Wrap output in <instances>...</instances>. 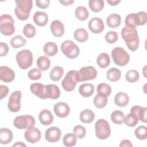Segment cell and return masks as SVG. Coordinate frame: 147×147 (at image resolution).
I'll use <instances>...</instances> for the list:
<instances>
[{
  "mask_svg": "<svg viewBox=\"0 0 147 147\" xmlns=\"http://www.w3.org/2000/svg\"><path fill=\"white\" fill-rule=\"evenodd\" d=\"M125 118L123 112L119 110L114 111L111 115V119L113 123L117 125H121L123 122Z\"/></svg>",
  "mask_w": 147,
  "mask_h": 147,
  "instance_id": "f35d334b",
  "label": "cell"
},
{
  "mask_svg": "<svg viewBox=\"0 0 147 147\" xmlns=\"http://www.w3.org/2000/svg\"><path fill=\"white\" fill-rule=\"evenodd\" d=\"M134 133L138 139L144 140L147 137V128L145 126H140L135 130Z\"/></svg>",
  "mask_w": 147,
  "mask_h": 147,
  "instance_id": "f6af8a7d",
  "label": "cell"
},
{
  "mask_svg": "<svg viewBox=\"0 0 147 147\" xmlns=\"http://www.w3.org/2000/svg\"><path fill=\"white\" fill-rule=\"evenodd\" d=\"M121 36L127 48L131 51H136L139 46V37L136 28L131 29L125 26L121 30Z\"/></svg>",
  "mask_w": 147,
  "mask_h": 147,
  "instance_id": "6da1fadb",
  "label": "cell"
},
{
  "mask_svg": "<svg viewBox=\"0 0 147 147\" xmlns=\"http://www.w3.org/2000/svg\"><path fill=\"white\" fill-rule=\"evenodd\" d=\"M75 39L79 42L86 41L88 38V34L86 29L83 28H78L76 29L74 33Z\"/></svg>",
  "mask_w": 147,
  "mask_h": 147,
  "instance_id": "f1b7e54d",
  "label": "cell"
},
{
  "mask_svg": "<svg viewBox=\"0 0 147 147\" xmlns=\"http://www.w3.org/2000/svg\"><path fill=\"white\" fill-rule=\"evenodd\" d=\"M60 3H61L64 6H68L71 5L72 3L74 2V1L72 0H64V1H59Z\"/></svg>",
  "mask_w": 147,
  "mask_h": 147,
  "instance_id": "11a10c76",
  "label": "cell"
},
{
  "mask_svg": "<svg viewBox=\"0 0 147 147\" xmlns=\"http://www.w3.org/2000/svg\"><path fill=\"white\" fill-rule=\"evenodd\" d=\"M129 101V97L123 92H118L114 97V103L119 107L126 106Z\"/></svg>",
  "mask_w": 147,
  "mask_h": 147,
  "instance_id": "cb8c5ba5",
  "label": "cell"
},
{
  "mask_svg": "<svg viewBox=\"0 0 147 147\" xmlns=\"http://www.w3.org/2000/svg\"><path fill=\"white\" fill-rule=\"evenodd\" d=\"M50 28L51 32L56 37H60L64 33L65 29L64 25L63 23L59 20H55L52 21Z\"/></svg>",
  "mask_w": 147,
  "mask_h": 147,
  "instance_id": "d6986e66",
  "label": "cell"
},
{
  "mask_svg": "<svg viewBox=\"0 0 147 147\" xmlns=\"http://www.w3.org/2000/svg\"><path fill=\"white\" fill-rule=\"evenodd\" d=\"M97 92L98 95L107 98L111 92V88L108 84L100 83L97 86Z\"/></svg>",
  "mask_w": 147,
  "mask_h": 147,
  "instance_id": "836d02e7",
  "label": "cell"
},
{
  "mask_svg": "<svg viewBox=\"0 0 147 147\" xmlns=\"http://www.w3.org/2000/svg\"><path fill=\"white\" fill-rule=\"evenodd\" d=\"M32 92L38 98L45 99L46 97V86L41 83H35L31 84L30 87Z\"/></svg>",
  "mask_w": 147,
  "mask_h": 147,
  "instance_id": "e0dca14e",
  "label": "cell"
},
{
  "mask_svg": "<svg viewBox=\"0 0 147 147\" xmlns=\"http://www.w3.org/2000/svg\"><path fill=\"white\" fill-rule=\"evenodd\" d=\"M33 21L38 26H45L48 21V17L47 13L43 11H37L33 15Z\"/></svg>",
  "mask_w": 147,
  "mask_h": 147,
  "instance_id": "7402d4cb",
  "label": "cell"
},
{
  "mask_svg": "<svg viewBox=\"0 0 147 147\" xmlns=\"http://www.w3.org/2000/svg\"><path fill=\"white\" fill-rule=\"evenodd\" d=\"M14 21L9 14H2L0 17L1 32L5 36L12 35L15 32Z\"/></svg>",
  "mask_w": 147,
  "mask_h": 147,
  "instance_id": "3957f363",
  "label": "cell"
},
{
  "mask_svg": "<svg viewBox=\"0 0 147 147\" xmlns=\"http://www.w3.org/2000/svg\"><path fill=\"white\" fill-rule=\"evenodd\" d=\"M13 137L12 131L7 128H1L0 130V142L2 144H9Z\"/></svg>",
  "mask_w": 147,
  "mask_h": 147,
  "instance_id": "603a6c76",
  "label": "cell"
},
{
  "mask_svg": "<svg viewBox=\"0 0 147 147\" xmlns=\"http://www.w3.org/2000/svg\"><path fill=\"white\" fill-rule=\"evenodd\" d=\"M53 110L55 114L60 118H64L67 117L70 112L69 106L64 102H58L55 105Z\"/></svg>",
  "mask_w": 147,
  "mask_h": 147,
  "instance_id": "9a60e30c",
  "label": "cell"
},
{
  "mask_svg": "<svg viewBox=\"0 0 147 147\" xmlns=\"http://www.w3.org/2000/svg\"><path fill=\"white\" fill-rule=\"evenodd\" d=\"M118 34L114 31H109L105 35V40L109 44H113L118 40Z\"/></svg>",
  "mask_w": 147,
  "mask_h": 147,
  "instance_id": "681fc988",
  "label": "cell"
},
{
  "mask_svg": "<svg viewBox=\"0 0 147 147\" xmlns=\"http://www.w3.org/2000/svg\"><path fill=\"white\" fill-rule=\"evenodd\" d=\"M37 65L40 70L44 71L48 69L49 68L51 65V61L47 56H41L37 59Z\"/></svg>",
  "mask_w": 147,
  "mask_h": 147,
  "instance_id": "d6a6232c",
  "label": "cell"
},
{
  "mask_svg": "<svg viewBox=\"0 0 147 147\" xmlns=\"http://www.w3.org/2000/svg\"><path fill=\"white\" fill-rule=\"evenodd\" d=\"M36 6L41 9H46L48 7L50 1L49 0H41V1H38L36 0L35 1Z\"/></svg>",
  "mask_w": 147,
  "mask_h": 147,
  "instance_id": "816d5d0a",
  "label": "cell"
},
{
  "mask_svg": "<svg viewBox=\"0 0 147 147\" xmlns=\"http://www.w3.org/2000/svg\"><path fill=\"white\" fill-rule=\"evenodd\" d=\"M60 95L59 87L55 84H50L46 85V97L52 99H57Z\"/></svg>",
  "mask_w": 147,
  "mask_h": 147,
  "instance_id": "44dd1931",
  "label": "cell"
},
{
  "mask_svg": "<svg viewBox=\"0 0 147 147\" xmlns=\"http://www.w3.org/2000/svg\"><path fill=\"white\" fill-rule=\"evenodd\" d=\"M146 107L136 105L131 107L130 113L136 116L139 120L144 123L146 122Z\"/></svg>",
  "mask_w": 147,
  "mask_h": 147,
  "instance_id": "ac0fdd59",
  "label": "cell"
},
{
  "mask_svg": "<svg viewBox=\"0 0 147 147\" xmlns=\"http://www.w3.org/2000/svg\"><path fill=\"white\" fill-rule=\"evenodd\" d=\"M77 72L76 70H71L66 74L61 82V85L64 90L72 91L75 89L78 82L76 78Z\"/></svg>",
  "mask_w": 147,
  "mask_h": 147,
  "instance_id": "30bf717a",
  "label": "cell"
},
{
  "mask_svg": "<svg viewBox=\"0 0 147 147\" xmlns=\"http://www.w3.org/2000/svg\"><path fill=\"white\" fill-rule=\"evenodd\" d=\"M28 76L30 79L33 80H38L41 78V72L40 69L34 68L30 69L28 72Z\"/></svg>",
  "mask_w": 147,
  "mask_h": 147,
  "instance_id": "c3c4849f",
  "label": "cell"
},
{
  "mask_svg": "<svg viewBox=\"0 0 147 147\" xmlns=\"http://www.w3.org/2000/svg\"><path fill=\"white\" fill-rule=\"evenodd\" d=\"M15 78L14 72L7 66H1L0 67V79L5 83H10Z\"/></svg>",
  "mask_w": 147,
  "mask_h": 147,
  "instance_id": "2e32d148",
  "label": "cell"
},
{
  "mask_svg": "<svg viewBox=\"0 0 147 147\" xmlns=\"http://www.w3.org/2000/svg\"><path fill=\"white\" fill-rule=\"evenodd\" d=\"M94 104L95 106L98 109H102L105 107L107 103V98L103 97L98 94L96 95L94 99Z\"/></svg>",
  "mask_w": 147,
  "mask_h": 147,
  "instance_id": "ab89813d",
  "label": "cell"
},
{
  "mask_svg": "<svg viewBox=\"0 0 147 147\" xmlns=\"http://www.w3.org/2000/svg\"><path fill=\"white\" fill-rule=\"evenodd\" d=\"M88 26L91 32L97 34L101 33L105 28L103 20L98 17H94L90 20Z\"/></svg>",
  "mask_w": 147,
  "mask_h": 147,
  "instance_id": "5bb4252c",
  "label": "cell"
},
{
  "mask_svg": "<svg viewBox=\"0 0 147 147\" xmlns=\"http://www.w3.org/2000/svg\"><path fill=\"white\" fill-rule=\"evenodd\" d=\"M88 5L92 11L99 12L104 7V1L103 0H90Z\"/></svg>",
  "mask_w": 147,
  "mask_h": 147,
  "instance_id": "8d00e7d4",
  "label": "cell"
},
{
  "mask_svg": "<svg viewBox=\"0 0 147 147\" xmlns=\"http://www.w3.org/2000/svg\"><path fill=\"white\" fill-rule=\"evenodd\" d=\"M43 51L46 55L52 57L57 53L58 47L56 43L53 42H48L45 44Z\"/></svg>",
  "mask_w": 147,
  "mask_h": 147,
  "instance_id": "83f0119b",
  "label": "cell"
},
{
  "mask_svg": "<svg viewBox=\"0 0 147 147\" xmlns=\"http://www.w3.org/2000/svg\"><path fill=\"white\" fill-rule=\"evenodd\" d=\"M97 76V71L92 66L82 67L77 72L76 78L78 82H85L94 79Z\"/></svg>",
  "mask_w": 147,
  "mask_h": 147,
  "instance_id": "9c48e42d",
  "label": "cell"
},
{
  "mask_svg": "<svg viewBox=\"0 0 147 147\" xmlns=\"http://www.w3.org/2000/svg\"><path fill=\"white\" fill-rule=\"evenodd\" d=\"M61 49L63 53L71 59L76 58L80 52L79 47L71 40L63 41L61 45Z\"/></svg>",
  "mask_w": 147,
  "mask_h": 147,
  "instance_id": "52a82bcc",
  "label": "cell"
},
{
  "mask_svg": "<svg viewBox=\"0 0 147 147\" xmlns=\"http://www.w3.org/2000/svg\"><path fill=\"white\" fill-rule=\"evenodd\" d=\"M26 146V145L25 144H24V143H22V142H16L15 144H14L13 145V147L14 146Z\"/></svg>",
  "mask_w": 147,
  "mask_h": 147,
  "instance_id": "6f0895ef",
  "label": "cell"
},
{
  "mask_svg": "<svg viewBox=\"0 0 147 147\" xmlns=\"http://www.w3.org/2000/svg\"><path fill=\"white\" fill-rule=\"evenodd\" d=\"M96 63L100 68H105L107 67L110 63V59L107 53H102L99 54L96 59Z\"/></svg>",
  "mask_w": 147,
  "mask_h": 147,
  "instance_id": "f546056e",
  "label": "cell"
},
{
  "mask_svg": "<svg viewBox=\"0 0 147 147\" xmlns=\"http://www.w3.org/2000/svg\"><path fill=\"white\" fill-rule=\"evenodd\" d=\"M36 30L33 25L30 24H27L23 28V33L27 38H32L36 34Z\"/></svg>",
  "mask_w": 147,
  "mask_h": 147,
  "instance_id": "7bdbcfd3",
  "label": "cell"
},
{
  "mask_svg": "<svg viewBox=\"0 0 147 147\" xmlns=\"http://www.w3.org/2000/svg\"><path fill=\"white\" fill-rule=\"evenodd\" d=\"M80 94L85 98L89 97L94 92V86L91 83H84L79 88Z\"/></svg>",
  "mask_w": 147,
  "mask_h": 147,
  "instance_id": "d4e9b609",
  "label": "cell"
},
{
  "mask_svg": "<svg viewBox=\"0 0 147 147\" xmlns=\"http://www.w3.org/2000/svg\"><path fill=\"white\" fill-rule=\"evenodd\" d=\"M106 76L110 82H117L121 76V72L117 68L113 67L107 71Z\"/></svg>",
  "mask_w": 147,
  "mask_h": 147,
  "instance_id": "1f68e13d",
  "label": "cell"
},
{
  "mask_svg": "<svg viewBox=\"0 0 147 147\" xmlns=\"http://www.w3.org/2000/svg\"><path fill=\"white\" fill-rule=\"evenodd\" d=\"M17 6L14 9L16 17L20 20H26L30 16V12L33 7L32 0H16Z\"/></svg>",
  "mask_w": 147,
  "mask_h": 147,
  "instance_id": "7a4b0ae2",
  "label": "cell"
},
{
  "mask_svg": "<svg viewBox=\"0 0 147 147\" xmlns=\"http://www.w3.org/2000/svg\"><path fill=\"white\" fill-rule=\"evenodd\" d=\"M9 92V88L6 86L1 85L0 86V99H2L6 97Z\"/></svg>",
  "mask_w": 147,
  "mask_h": 147,
  "instance_id": "f5cc1de1",
  "label": "cell"
},
{
  "mask_svg": "<svg viewBox=\"0 0 147 147\" xmlns=\"http://www.w3.org/2000/svg\"><path fill=\"white\" fill-rule=\"evenodd\" d=\"M139 119L138 118L133 114H128L126 117H125L123 122L129 127L135 126L138 122Z\"/></svg>",
  "mask_w": 147,
  "mask_h": 147,
  "instance_id": "ee69618b",
  "label": "cell"
},
{
  "mask_svg": "<svg viewBox=\"0 0 147 147\" xmlns=\"http://www.w3.org/2000/svg\"><path fill=\"white\" fill-rule=\"evenodd\" d=\"M125 24L126 27L134 29L137 26L135 21V13H130L128 14L125 18Z\"/></svg>",
  "mask_w": 147,
  "mask_h": 147,
  "instance_id": "bcb514c9",
  "label": "cell"
},
{
  "mask_svg": "<svg viewBox=\"0 0 147 147\" xmlns=\"http://www.w3.org/2000/svg\"><path fill=\"white\" fill-rule=\"evenodd\" d=\"M75 16L80 21H85L89 16V12L85 7L78 6L75 9Z\"/></svg>",
  "mask_w": 147,
  "mask_h": 147,
  "instance_id": "d590c367",
  "label": "cell"
},
{
  "mask_svg": "<svg viewBox=\"0 0 147 147\" xmlns=\"http://www.w3.org/2000/svg\"><path fill=\"white\" fill-rule=\"evenodd\" d=\"M125 78L128 82L134 83L139 79L140 75L137 71L135 69H131L126 72Z\"/></svg>",
  "mask_w": 147,
  "mask_h": 147,
  "instance_id": "b9f144b4",
  "label": "cell"
},
{
  "mask_svg": "<svg viewBox=\"0 0 147 147\" xmlns=\"http://www.w3.org/2000/svg\"><path fill=\"white\" fill-rule=\"evenodd\" d=\"M26 39L21 35H17L10 40V45L14 48H19L25 45Z\"/></svg>",
  "mask_w": 147,
  "mask_h": 147,
  "instance_id": "e575fe53",
  "label": "cell"
},
{
  "mask_svg": "<svg viewBox=\"0 0 147 147\" xmlns=\"http://www.w3.org/2000/svg\"><path fill=\"white\" fill-rule=\"evenodd\" d=\"M95 135L100 140H105L109 137L111 130L109 122L104 119H98L95 123Z\"/></svg>",
  "mask_w": 147,
  "mask_h": 147,
  "instance_id": "5b68a950",
  "label": "cell"
},
{
  "mask_svg": "<svg viewBox=\"0 0 147 147\" xmlns=\"http://www.w3.org/2000/svg\"><path fill=\"white\" fill-rule=\"evenodd\" d=\"M120 147H132L133 145L131 142L130 141L128 140H123L121 141L120 144H119Z\"/></svg>",
  "mask_w": 147,
  "mask_h": 147,
  "instance_id": "db71d44e",
  "label": "cell"
},
{
  "mask_svg": "<svg viewBox=\"0 0 147 147\" xmlns=\"http://www.w3.org/2000/svg\"><path fill=\"white\" fill-rule=\"evenodd\" d=\"M107 3L111 6H115L117 5L119 3L121 2L120 0H107Z\"/></svg>",
  "mask_w": 147,
  "mask_h": 147,
  "instance_id": "9f6ffc18",
  "label": "cell"
},
{
  "mask_svg": "<svg viewBox=\"0 0 147 147\" xmlns=\"http://www.w3.org/2000/svg\"><path fill=\"white\" fill-rule=\"evenodd\" d=\"M111 56L115 64L119 66L126 65L129 61L130 56L121 47H116L111 52Z\"/></svg>",
  "mask_w": 147,
  "mask_h": 147,
  "instance_id": "8992f818",
  "label": "cell"
},
{
  "mask_svg": "<svg viewBox=\"0 0 147 147\" xmlns=\"http://www.w3.org/2000/svg\"><path fill=\"white\" fill-rule=\"evenodd\" d=\"M106 23L109 27L115 28L118 27L121 23V16L117 13H113L109 15L106 19Z\"/></svg>",
  "mask_w": 147,
  "mask_h": 147,
  "instance_id": "484cf974",
  "label": "cell"
},
{
  "mask_svg": "<svg viewBox=\"0 0 147 147\" xmlns=\"http://www.w3.org/2000/svg\"><path fill=\"white\" fill-rule=\"evenodd\" d=\"M146 21L147 15L145 11H141L135 13V21L137 26L145 25L146 23Z\"/></svg>",
  "mask_w": 147,
  "mask_h": 147,
  "instance_id": "60d3db41",
  "label": "cell"
},
{
  "mask_svg": "<svg viewBox=\"0 0 147 147\" xmlns=\"http://www.w3.org/2000/svg\"><path fill=\"white\" fill-rule=\"evenodd\" d=\"M61 132L60 129L55 126L48 128L45 133V138L49 142H56L61 137Z\"/></svg>",
  "mask_w": 147,
  "mask_h": 147,
  "instance_id": "4fadbf2b",
  "label": "cell"
},
{
  "mask_svg": "<svg viewBox=\"0 0 147 147\" xmlns=\"http://www.w3.org/2000/svg\"><path fill=\"white\" fill-rule=\"evenodd\" d=\"M95 114L94 112L89 109H85L82 111L79 115L80 120L85 123L92 122L94 119Z\"/></svg>",
  "mask_w": 147,
  "mask_h": 147,
  "instance_id": "4316f807",
  "label": "cell"
},
{
  "mask_svg": "<svg viewBox=\"0 0 147 147\" xmlns=\"http://www.w3.org/2000/svg\"><path fill=\"white\" fill-rule=\"evenodd\" d=\"M22 93L17 90L11 93L9 98L7 107L11 112H17L21 109V98Z\"/></svg>",
  "mask_w": 147,
  "mask_h": 147,
  "instance_id": "8fae6325",
  "label": "cell"
},
{
  "mask_svg": "<svg viewBox=\"0 0 147 147\" xmlns=\"http://www.w3.org/2000/svg\"><path fill=\"white\" fill-rule=\"evenodd\" d=\"M16 61L18 66L22 69L29 68L33 63V55L29 49H23L16 55Z\"/></svg>",
  "mask_w": 147,
  "mask_h": 147,
  "instance_id": "277c9868",
  "label": "cell"
},
{
  "mask_svg": "<svg viewBox=\"0 0 147 147\" xmlns=\"http://www.w3.org/2000/svg\"><path fill=\"white\" fill-rule=\"evenodd\" d=\"M73 131L74 133L76 136V137L79 139L84 138L86 133L85 127L80 125H76L73 129Z\"/></svg>",
  "mask_w": 147,
  "mask_h": 147,
  "instance_id": "7dc6e473",
  "label": "cell"
},
{
  "mask_svg": "<svg viewBox=\"0 0 147 147\" xmlns=\"http://www.w3.org/2000/svg\"><path fill=\"white\" fill-rule=\"evenodd\" d=\"M77 141V137L74 133L65 134L63 139V142L65 146H73L75 145Z\"/></svg>",
  "mask_w": 147,
  "mask_h": 147,
  "instance_id": "74e56055",
  "label": "cell"
},
{
  "mask_svg": "<svg viewBox=\"0 0 147 147\" xmlns=\"http://www.w3.org/2000/svg\"><path fill=\"white\" fill-rule=\"evenodd\" d=\"M63 69L60 66L53 67L49 73V78L53 81H59L63 75Z\"/></svg>",
  "mask_w": 147,
  "mask_h": 147,
  "instance_id": "4dcf8cb0",
  "label": "cell"
},
{
  "mask_svg": "<svg viewBox=\"0 0 147 147\" xmlns=\"http://www.w3.org/2000/svg\"><path fill=\"white\" fill-rule=\"evenodd\" d=\"M13 124L18 129H29L34 127L35 120L33 117L30 115H20L16 117L13 121Z\"/></svg>",
  "mask_w": 147,
  "mask_h": 147,
  "instance_id": "ba28073f",
  "label": "cell"
},
{
  "mask_svg": "<svg viewBox=\"0 0 147 147\" xmlns=\"http://www.w3.org/2000/svg\"><path fill=\"white\" fill-rule=\"evenodd\" d=\"M38 118L40 123L45 126L49 125L53 121V117L51 112L47 109H44L40 113Z\"/></svg>",
  "mask_w": 147,
  "mask_h": 147,
  "instance_id": "ffe728a7",
  "label": "cell"
},
{
  "mask_svg": "<svg viewBox=\"0 0 147 147\" xmlns=\"http://www.w3.org/2000/svg\"><path fill=\"white\" fill-rule=\"evenodd\" d=\"M9 52V47L6 43L1 42L0 43V56L1 57L7 55Z\"/></svg>",
  "mask_w": 147,
  "mask_h": 147,
  "instance_id": "f907efd6",
  "label": "cell"
},
{
  "mask_svg": "<svg viewBox=\"0 0 147 147\" xmlns=\"http://www.w3.org/2000/svg\"><path fill=\"white\" fill-rule=\"evenodd\" d=\"M24 137L28 142L31 144H35L40 140L41 133L38 128L32 127L25 132Z\"/></svg>",
  "mask_w": 147,
  "mask_h": 147,
  "instance_id": "7c38bea8",
  "label": "cell"
}]
</instances>
